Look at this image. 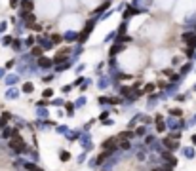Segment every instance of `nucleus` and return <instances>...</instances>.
I'll return each instance as SVG.
<instances>
[{"instance_id":"obj_1","label":"nucleus","mask_w":196,"mask_h":171,"mask_svg":"<svg viewBox=\"0 0 196 171\" xmlns=\"http://www.w3.org/2000/svg\"><path fill=\"white\" fill-rule=\"evenodd\" d=\"M10 148H14L15 152H21V150H25V141H23V137L14 133L12 137H10Z\"/></svg>"},{"instance_id":"obj_2","label":"nucleus","mask_w":196,"mask_h":171,"mask_svg":"<svg viewBox=\"0 0 196 171\" xmlns=\"http://www.w3.org/2000/svg\"><path fill=\"white\" fill-rule=\"evenodd\" d=\"M67 53H69V50L65 48V50H63L61 53H57V55H55V59H53V61H55V63H63L65 59H67Z\"/></svg>"},{"instance_id":"obj_3","label":"nucleus","mask_w":196,"mask_h":171,"mask_svg":"<svg viewBox=\"0 0 196 171\" xmlns=\"http://www.w3.org/2000/svg\"><path fill=\"white\" fill-rule=\"evenodd\" d=\"M21 8H23L25 14H31V11H32V2H31V0H23V2H21Z\"/></svg>"},{"instance_id":"obj_4","label":"nucleus","mask_w":196,"mask_h":171,"mask_svg":"<svg viewBox=\"0 0 196 171\" xmlns=\"http://www.w3.org/2000/svg\"><path fill=\"white\" fill-rule=\"evenodd\" d=\"M183 40H187L189 44H196V34H192V32H187V34H183Z\"/></svg>"},{"instance_id":"obj_5","label":"nucleus","mask_w":196,"mask_h":171,"mask_svg":"<svg viewBox=\"0 0 196 171\" xmlns=\"http://www.w3.org/2000/svg\"><path fill=\"white\" fill-rule=\"evenodd\" d=\"M114 145H116V139H107V141L103 143V148H105V150H112Z\"/></svg>"},{"instance_id":"obj_6","label":"nucleus","mask_w":196,"mask_h":171,"mask_svg":"<svg viewBox=\"0 0 196 171\" xmlns=\"http://www.w3.org/2000/svg\"><path fill=\"white\" fill-rule=\"evenodd\" d=\"M38 63H40V67H50V65H51V61H50V59H44V57H40Z\"/></svg>"},{"instance_id":"obj_7","label":"nucleus","mask_w":196,"mask_h":171,"mask_svg":"<svg viewBox=\"0 0 196 171\" xmlns=\"http://www.w3.org/2000/svg\"><path fill=\"white\" fill-rule=\"evenodd\" d=\"M25 167H27L29 171H44V169H40V167H36L35 164H25Z\"/></svg>"},{"instance_id":"obj_8","label":"nucleus","mask_w":196,"mask_h":171,"mask_svg":"<svg viewBox=\"0 0 196 171\" xmlns=\"http://www.w3.org/2000/svg\"><path fill=\"white\" fill-rule=\"evenodd\" d=\"M118 143H120V148H124V150H128V148H129V143H128L126 139H122V141H118Z\"/></svg>"},{"instance_id":"obj_9","label":"nucleus","mask_w":196,"mask_h":171,"mask_svg":"<svg viewBox=\"0 0 196 171\" xmlns=\"http://www.w3.org/2000/svg\"><path fill=\"white\" fill-rule=\"evenodd\" d=\"M23 91L31 93V91H32V84H31V82H29V84H25V86H23Z\"/></svg>"},{"instance_id":"obj_10","label":"nucleus","mask_w":196,"mask_h":171,"mask_svg":"<svg viewBox=\"0 0 196 171\" xmlns=\"http://www.w3.org/2000/svg\"><path fill=\"white\" fill-rule=\"evenodd\" d=\"M145 91H147V93H150V91H154V84H147V86H145Z\"/></svg>"},{"instance_id":"obj_11","label":"nucleus","mask_w":196,"mask_h":171,"mask_svg":"<svg viewBox=\"0 0 196 171\" xmlns=\"http://www.w3.org/2000/svg\"><path fill=\"white\" fill-rule=\"evenodd\" d=\"M32 55H42V48H35L32 50Z\"/></svg>"},{"instance_id":"obj_12","label":"nucleus","mask_w":196,"mask_h":171,"mask_svg":"<svg viewBox=\"0 0 196 171\" xmlns=\"http://www.w3.org/2000/svg\"><path fill=\"white\" fill-rule=\"evenodd\" d=\"M53 42H55V44L61 42V36H59V34H53Z\"/></svg>"},{"instance_id":"obj_13","label":"nucleus","mask_w":196,"mask_h":171,"mask_svg":"<svg viewBox=\"0 0 196 171\" xmlns=\"http://www.w3.org/2000/svg\"><path fill=\"white\" fill-rule=\"evenodd\" d=\"M171 114H175V116H181V110H179V108H173Z\"/></svg>"},{"instance_id":"obj_14","label":"nucleus","mask_w":196,"mask_h":171,"mask_svg":"<svg viewBox=\"0 0 196 171\" xmlns=\"http://www.w3.org/2000/svg\"><path fill=\"white\" fill-rule=\"evenodd\" d=\"M152 171H160V169H152Z\"/></svg>"}]
</instances>
